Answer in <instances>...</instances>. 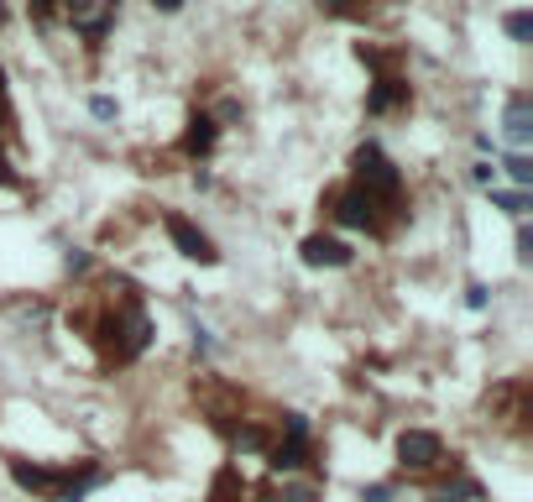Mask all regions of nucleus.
I'll list each match as a JSON object with an SVG mask.
<instances>
[{"label": "nucleus", "instance_id": "f257e3e1", "mask_svg": "<svg viewBox=\"0 0 533 502\" xmlns=\"http://www.w3.org/2000/svg\"><path fill=\"white\" fill-rule=\"evenodd\" d=\"M89 330H95L89 340L100 346V356L110 361V367H131V361L152 346V319H147L142 304H136V288L126 278H121V299H115Z\"/></svg>", "mask_w": 533, "mask_h": 502}, {"label": "nucleus", "instance_id": "f03ea898", "mask_svg": "<svg viewBox=\"0 0 533 502\" xmlns=\"http://www.w3.org/2000/svg\"><path fill=\"white\" fill-rule=\"evenodd\" d=\"M351 189H361L366 199L377 204V215H382V225H387V236L398 231V225L408 220V204H403V173H398V163L377 147V142H361L356 152H351Z\"/></svg>", "mask_w": 533, "mask_h": 502}, {"label": "nucleus", "instance_id": "7ed1b4c3", "mask_svg": "<svg viewBox=\"0 0 533 502\" xmlns=\"http://www.w3.org/2000/svg\"><path fill=\"white\" fill-rule=\"evenodd\" d=\"M11 482L21 492H37L42 502H84L105 482V471L95 461H68V466H32V461H11Z\"/></svg>", "mask_w": 533, "mask_h": 502}, {"label": "nucleus", "instance_id": "20e7f679", "mask_svg": "<svg viewBox=\"0 0 533 502\" xmlns=\"http://www.w3.org/2000/svg\"><path fill=\"white\" fill-rule=\"evenodd\" d=\"M319 210L330 215L335 225H345V231H366V236L387 241V225H382V215H377V204L366 199L361 189H330V194L319 199Z\"/></svg>", "mask_w": 533, "mask_h": 502}, {"label": "nucleus", "instance_id": "39448f33", "mask_svg": "<svg viewBox=\"0 0 533 502\" xmlns=\"http://www.w3.org/2000/svg\"><path fill=\"white\" fill-rule=\"evenodd\" d=\"M314 461V445H309V419L304 414H283V440L267 445V466L277 476H293Z\"/></svg>", "mask_w": 533, "mask_h": 502}, {"label": "nucleus", "instance_id": "423d86ee", "mask_svg": "<svg viewBox=\"0 0 533 502\" xmlns=\"http://www.w3.org/2000/svg\"><path fill=\"white\" fill-rule=\"evenodd\" d=\"M115 6H121V0H63V16L74 21V32H84V37H105L110 32V21H115Z\"/></svg>", "mask_w": 533, "mask_h": 502}, {"label": "nucleus", "instance_id": "0eeeda50", "mask_svg": "<svg viewBox=\"0 0 533 502\" xmlns=\"http://www.w3.org/2000/svg\"><path fill=\"white\" fill-rule=\"evenodd\" d=\"M398 461H403V471H434L439 461H445V445H439V435H429V429H403Z\"/></svg>", "mask_w": 533, "mask_h": 502}, {"label": "nucleus", "instance_id": "6e6552de", "mask_svg": "<svg viewBox=\"0 0 533 502\" xmlns=\"http://www.w3.org/2000/svg\"><path fill=\"white\" fill-rule=\"evenodd\" d=\"M168 236H173V246H178L183 257H189V262H199V267H215V262H220L215 241L204 236L194 220H183V215H168Z\"/></svg>", "mask_w": 533, "mask_h": 502}, {"label": "nucleus", "instance_id": "1a4fd4ad", "mask_svg": "<svg viewBox=\"0 0 533 502\" xmlns=\"http://www.w3.org/2000/svg\"><path fill=\"white\" fill-rule=\"evenodd\" d=\"M298 257H304V267H351V262H356V251L345 246L340 236H304Z\"/></svg>", "mask_w": 533, "mask_h": 502}, {"label": "nucleus", "instance_id": "9d476101", "mask_svg": "<svg viewBox=\"0 0 533 502\" xmlns=\"http://www.w3.org/2000/svg\"><path fill=\"white\" fill-rule=\"evenodd\" d=\"M502 131H507V142H513V152H528V142H533V100H528V95L507 100Z\"/></svg>", "mask_w": 533, "mask_h": 502}, {"label": "nucleus", "instance_id": "9b49d317", "mask_svg": "<svg viewBox=\"0 0 533 502\" xmlns=\"http://www.w3.org/2000/svg\"><path fill=\"white\" fill-rule=\"evenodd\" d=\"M403 105H408V79H398V74H382L372 84V95H366L372 116H392V110H403Z\"/></svg>", "mask_w": 533, "mask_h": 502}, {"label": "nucleus", "instance_id": "f8f14e48", "mask_svg": "<svg viewBox=\"0 0 533 502\" xmlns=\"http://www.w3.org/2000/svg\"><path fill=\"white\" fill-rule=\"evenodd\" d=\"M215 142H220L215 116H210V110H194V116H189V131H183V152H189V157H210Z\"/></svg>", "mask_w": 533, "mask_h": 502}, {"label": "nucleus", "instance_id": "ddd939ff", "mask_svg": "<svg viewBox=\"0 0 533 502\" xmlns=\"http://www.w3.org/2000/svg\"><path fill=\"white\" fill-rule=\"evenodd\" d=\"M481 497H486V492H481L476 476H450L445 487L429 492V502H481Z\"/></svg>", "mask_w": 533, "mask_h": 502}, {"label": "nucleus", "instance_id": "4468645a", "mask_svg": "<svg viewBox=\"0 0 533 502\" xmlns=\"http://www.w3.org/2000/svg\"><path fill=\"white\" fill-rule=\"evenodd\" d=\"M497 173H507L518 189H528V184H533V163H528V152H507V157H497Z\"/></svg>", "mask_w": 533, "mask_h": 502}, {"label": "nucleus", "instance_id": "2eb2a0df", "mask_svg": "<svg viewBox=\"0 0 533 502\" xmlns=\"http://www.w3.org/2000/svg\"><path fill=\"white\" fill-rule=\"evenodd\" d=\"M230 440H236V450H251V455H267V429L262 424H241V429H230Z\"/></svg>", "mask_w": 533, "mask_h": 502}, {"label": "nucleus", "instance_id": "dca6fc26", "mask_svg": "<svg viewBox=\"0 0 533 502\" xmlns=\"http://www.w3.org/2000/svg\"><path fill=\"white\" fill-rule=\"evenodd\" d=\"M492 204H497V210H507V215H528V194L523 189H492Z\"/></svg>", "mask_w": 533, "mask_h": 502}, {"label": "nucleus", "instance_id": "f3484780", "mask_svg": "<svg viewBox=\"0 0 533 502\" xmlns=\"http://www.w3.org/2000/svg\"><path fill=\"white\" fill-rule=\"evenodd\" d=\"M502 27H507V37H513V42H528V37H533V16H528V11H507Z\"/></svg>", "mask_w": 533, "mask_h": 502}, {"label": "nucleus", "instance_id": "a211bd4d", "mask_svg": "<svg viewBox=\"0 0 533 502\" xmlns=\"http://www.w3.org/2000/svg\"><path fill=\"white\" fill-rule=\"evenodd\" d=\"M471 184L497 189V163H492V157H476V163H471Z\"/></svg>", "mask_w": 533, "mask_h": 502}, {"label": "nucleus", "instance_id": "6ab92c4d", "mask_svg": "<svg viewBox=\"0 0 533 502\" xmlns=\"http://www.w3.org/2000/svg\"><path fill=\"white\" fill-rule=\"evenodd\" d=\"M189 335H194V351H199V356L215 351V330L204 325V319H189Z\"/></svg>", "mask_w": 533, "mask_h": 502}, {"label": "nucleus", "instance_id": "aec40b11", "mask_svg": "<svg viewBox=\"0 0 533 502\" xmlns=\"http://www.w3.org/2000/svg\"><path fill=\"white\" fill-rule=\"evenodd\" d=\"M324 16H361V0H314Z\"/></svg>", "mask_w": 533, "mask_h": 502}, {"label": "nucleus", "instance_id": "412c9836", "mask_svg": "<svg viewBox=\"0 0 533 502\" xmlns=\"http://www.w3.org/2000/svg\"><path fill=\"white\" fill-rule=\"evenodd\" d=\"M236 487H241V482H236V471L225 466V471L215 476V502H236Z\"/></svg>", "mask_w": 533, "mask_h": 502}, {"label": "nucleus", "instance_id": "4be33fe9", "mask_svg": "<svg viewBox=\"0 0 533 502\" xmlns=\"http://www.w3.org/2000/svg\"><path fill=\"white\" fill-rule=\"evenodd\" d=\"M89 116H95V121H115V116H121V105H115L110 95H95V100H89Z\"/></svg>", "mask_w": 533, "mask_h": 502}, {"label": "nucleus", "instance_id": "5701e85b", "mask_svg": "<svg viewBox=\"0 0 533 502\" xmlns=\"http://www.w3.org/2000/svg\"><path fill=\"white\" fill-rule=\"evenodd\" d=\"M0 131H16V110H11V95H6V74H0Z\"/></svg>", "mask_w": 533, "mask_h": 502}, {"label": "nucleus", "instance_id": "b1692460", "mask_svg": "<svg viewBox=\"0 0 533 502\" xmlns=\"http://www.w3.org/2000/svg\"><path fill=\"white\" fill-rule=\"evenodd\" d=\"M398 497V487L392 482H372V487H361V502H392Z\"/></svg>", "mask_w": 533, "mask_h": 502}, {"label": "nucleus", "instance_id": "393cba45", "mask_svg": "<svg viewBox=\"0 0 533 502\" xmlns=\"http://www.w3.org/2000/svg\"><path fill=\"white\" fill-rule=\"evenodd\" d=\"M277 502H314V487H309V482H288Z\"/></svg>", "mask_w": 533, "mask_h": 502}, {"label": "nucleus", "instance_id": "a878e982", "mask_svg": "<svg viewBox=\"0 0 533 502\" xmlns=\"http://www.w3.org/2000/svg\"><path fill=\"white\" fill-rule=\"evenodd\" d=\"M486 299H492L486 283H471V288H466V309H486Z\"/></svg>", "mask_w": 533, "mask_h": 502}, {"label": "nucleus", "instance_id": "bb28decb", "mask_svg": "<svg viewBox=\"0 0 533 502\" xmlns=\"http://www.w3.org/2000/svg\"><path fill=\"white\" fill-rule=\"evenodd\" d=\"M58 6H63V0H32V16H37V21H53Z\"/></svg>", "mask_w": 533, "mask_h": 502}, {"label": "nucleus", "instance_id": "cd10ccee", "mask_svg": "<svg viewBox=\"0 0 533 502\" xmlns=\"http://www.w3.org/2000/svg\"><path fill=\"white\" fill-rule=\"evenodd\" d=\"M518 262H533V231L518 225Z\"/></svg>", "mask_w": 533, "mask_h": 502}, {"label": "nucleus", "instance_id": "c85d7f7f", "mask_svg": "<svg viewBox=\"0 0 533 502\" xmlns=\"http://www.w3.org/2000/svg\"><path fill=\"white\" fill-rule=\"evenodd\" d=\"M68 272H89V251H68Z\"/></svg>", "mask_w": 533, "mask_h": 502}, {"label": "nucleus", "instance_id": "c756f323", "mask_svg": "<svg viewBox=\"0 0 533 502\" xmlns=\"http://www.w3.org/2000/svg\"><path fill=\"white\" fill-rule=\"evenodd\" d=\"M236 116H241V105H236V100H225V105H220V116H215V126H220V121H236Z\"/></svg>", "mask_w": 533, "mask_h": 502}, {"label": "nucleus", "instance_id": "7c9ffc66", "mask_svg": "<svg viewBox=\"0 0 533 502\" xmlns=\"http://www.w3.org/2000/svg\"><path fill=\"white\" fill-rule=\"evenodd\" d=\"M0 184H11V163H6V152H0Z\"/></svg>", "mask_w": 533, "mask_h": 502}, {"label": "nucleus", "instance_id": "2f4dec72", "mask_svg": "<svg viewBox=\"0 0 533 502\" xmlns=\"http://www.w3.org/2000/svg\"><path fill=\"white\" fill-rule=\"evenodd\" d=\"M152 6H157V11H178V6H183V0H152Z\"/></svg>", "mask_w": 533, "mask_h": 502}, {"label": "nucleus", "instance_id": "473e14b6", "mask_svg": "<svg viewBox=\"0 0 533 502\" xmlns=\"http://www.w3.org/2000/svg\"><path fill=\"white\" fill-rule=\"evenodd\" d=\"M0 27H6V0H0Z\"/></svg>", "mask_w": 533, "mask_h": 502}]
</instances>
